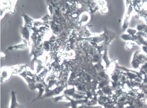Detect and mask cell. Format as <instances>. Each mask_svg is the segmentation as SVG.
Returning <instances> with one entry per match:
<instances>
[{
  "instance_id": "3",
  "label": "cell",
  "mask_w": 147,
  "mask_h": 108,
  "mask_svg": "<svg viewBox=\"0 0 147 108\" xmlns=\"http://www.w3.org/2000/svg\"><path fill=\"white\" fill-rule=\"evenodd\" d=\"M146 62H147V56L141 53L140 51H136L133 55L131 65L134 69H140L141 66Z\"/></svg>"
},
{
  "instance_id": "23",
  "label": "cell",
  "mask_w": 147,
  "mask_h": 108,
  "mask_svg": "<svg viewBox=\"0 0 147 108\" xmlns=\"http://www.w3.org/2000/svg\"><path fill=\"white\" fill-rule=\"evenodd\" d=\"M78 108H84V104L80 105V106H78Z\"/></svg>"
},
{
  "instance_id": "15",
  "label": "cell",
  "mask_w": 147,
  "mask_h": 108,
  "mask_svg": "<svg viewBox=\"0 0 147 108\" xmlns=\"http://www.w3.org/2000/svg\"><path fill=\"white\" fill-rule=\"evenodd\" d=\"M121 39L122 40H124L125 41H133L136 43L137 42V36L136 35L134 36H132L130 35H127V34H123V35H121Z\"/></svg>"
},
{
  "instance_id": "4",
  "label": "cell",
  "mask_w": 147,
  "mask_h": 108,
  "mask_svg": "<svg viewBox=\"0 0 147 108\" xmlns=\"http://www.w3.org/2000/svg\"><path fill=\"white\" fill-rule=\"evenodd\" d=\"M43 83L45 86V93L43 95V97H42V98H48V97H53L55 96H57V95H60L62 92H63V90L67 88L65 86L61 85V86H58L54 88L50 89L48 87L47 83H45V82H44Z\"/></svg>"
},
{
  "instance_id": "2",
  "label": "cell",
  "mask_w": 147,
  "mask_h": 108,
  "mask_svg": "<svg viewBox=\"0 0 147 108\" xmlns=\"http://www.w3.org/2000/svg\"><path fill=\"white\" fill-rule=\"evenodd\" d=\"M125 4V12L124 16L123 24H122V31H126L128 29L129 24L131 15L134 10L132 1H124Z\"/></svg>"
},
{
  "instance_id": "9",
  "label": "cell",
  "mask_w": 147,
  "mask_h": 108,
  "mask_svg": "<svg viewBox=\"0 0 147 108\" xmlns=\"http://www.w3.org/2000/svg\"><path fill=\"white\" fill-rule=\"evenodd\" d=\"M30 29L29 27H27L26 25H24L23 26L20 27V33L22 35V39H25L28 42L30 45V36H31V34H30Z\"/></svg>"
},
{
  "instance_id": "12",
  "label": "cell",
  "mask_w": 147,
  "mask_h": 108,
  "mask_svg": "<svg viewBox=\"0 0 147 108\" xmlns=\"http://www.w3.org/2000/svg\"><path fill=\"white\" fill-rule=\"evenodd\" d=\"M102 60L105 64V69L107 70L109 67L111 66V65L113 63V61L110 59L108 55V51H107V48H106L103 52V54H102Z\"/></svg>"
},
{
  "instance_id": "1",
  "label": "cell",
  "mask_w": 147,
  "mask_h": 108,
  "mask_svg": "<svg viewBox=\"0 0 147 108\" xmlns=\"http://www.w3.org/2000/svg\"><path fill=\"white\" fill-rule=\"evenodd\" d=\"M52 99L55 103H57V102L59 101H69V103L66 104L65 106L70 107L71 108H78L79 105H86L88 102V99L76 100L65 94L52 97Z\"/></svg>"
},
{
  "instance_id": "17",
  "label": "cell",
  "mask_w": 147,
  "mask_h": 108,
  "mask_svg": "<svg viewBox=\"0 0 147 108\" xmlns=\"http://www.w3.org/2000/svg\"><path fill=\"white\" fill-rule=\"evenodd\" d=\"M38 36H39V33H33V32L31 33V36H30V39H31L32 44H36L37 41H38Z\"/></svg>"
},
{
  "instance_id": "20",
  "label": "cell",
  "mask_w": 147,
  "mask_h": 108,
  "mask_svg": "<svg viewBox=\"0 0 147 108\" xmlns=\"http://www.w3.org/2000/svg\"><path fill=\"white\" fill-rule=\"evenodd\" d=\"M99 11L100 12L101 14H107L109 12V8H108V7H107V5H105V6H104V7H101L100 8Z\"/></svg>"
},
{
  "instance_id": "5",
  "label": "cell",
  "mask_w": 147,
  "mask_h": 108,
  "mask_svg": "<svg viewBox=\"0 0 147 108\" xmlns=\"http://www.w3.org/2000/svg\"><path fill=\"white\" fill-rule=\"evenodd\" d=\"M63 94L72 97L76 100H81V99H86V97L84 95L78 94L77 92V90L75 86H70V88H66L63 92Z\"/></svg>"
},
{
  "instance_id": "13",
  "label": "cell",
  "mask_w": 147,
  "mask_h": 108,
  "mask_svg": "<svg viewBox=\"0 0 147 108\" xmlns=\"http://www.w3.org/2000/svg\"><path fill=\"white\" fill-rule=\"evenodd\" d=\"M100 90H102L103 95H106V96L109 97H112L115 92V91L113 90V88H112V86L110 85H108L104 86L103 88L100 89Z\"/></svg>"
},
{
  "instance_id": "10",
  "label": "cell",
  "mask_w": 147,
  "mask_h": 108,
  "mask_svg": "<svg viewBox=\"0 0 147 108\" xmlns=\"http://www.w3.org/2000/svg\"><path fill=\"white\" fill-rule=\"evenodd\" d=\"M35 90H38V95L36 98L33 100L35 101L39 98H42L45 93V86L43 82H37L35 85Z\"/></svg>"
},
{
  "instance_id": "21",
  "label": "cell",
  "mask_w": 147,
  "mask_h": 108,
  "mask_svg": "<svg viewBox=\"0 0 147 108\" xmlns=\"http://www.w3.org/2000/svg\"><path fill=\"white\" fill-rule=\"evenodd\" d=\"M142 49L143 52L145 53L146 56H147V47L146 46H144V45H142Z\"/></svg>"
},
{
  "instance_id": "22",
  "label": "cell",
  "mask_w": 147,
  "mask_h": 108,
  "mask_svg": "<svg viewBox=\"0 0 147 108\" xmlns=\"http://www.w3.org/2000/svg\"><path fill=\"white\" fill-rule=\"evenodd\" d=\"M1 59H3V58H6V54L4 53V52H1Z\"/></svg>"
},
{
  "instance_id": "18",
  "label": "cell",
  "mask_w": 147,
  "mask_h": 108,
  "mask_svg": "<svg viewBox=\"0 0 147 108\" xmlns=\"http://www.w3.org/2000/svg\"><path fill=\"white\" fill-rule=\"evenodd\" d=\"M146 27V24H139L136 26V29L138 31V32H145Z\"/></svg>"
},
{
  "instance_id": "19",
  "label": "cell",
  "mask_w": 147,
  "mask_h": 108,
  "mask_svg": "<svg viewBox=\"0 0 147 108\" xmlns=\"http://www.w3.org/2000/svg\"><path fill=\"white\" fill-rule=\"evenodd\" d=\"M126 31L127 32L128 35H132V36H134L136 35L137 33H138V31L136 29H131V28H128Z\"/></svg>"
},
{
  "instance_id": "6",
  "label": "cell",
  "mask_w": 147,
  "mask_h": 108,
  "mask_svg": "<svg viewBox=\"0 0 147 108\" xmlns=\"http://www.w3.org/2000/svg\"><path fill=\"white\" fill-rule=\"evenodd\" d=\"M12 75V69L11 67H1V83H3L5 82L10 78Z\"/></svg>"
},
{
  "instance_id": "16",
  "label": "cell",
  "mask_w": 147,
  "mask_h": 108,
  "mask_svg": "<svg viewBox=\"0 0 147 108\" xmlns=\"http://www.w3.org/2000/svg\"><path fill=\"white\" fill-rule=\"evenodd\" d=\"M136 45V43L133 41H128L127 42L126 45H125V48L127 50H133V49L135 47V46Z\"/></svg>"
},
{
  "instance_id": "7",
  "label": "cell",
  "mask_w": 147,
  "mask_h": 108,
  "mask_svg": "<svg viewBox=\"0 0 147 108\" xmlns=\"http://www.w3.org/2000/svg\"><path fill=\"white\" fill-rule=\"evenodd\" d=\"M29 47H30V45L27 42L26 40L22 39V43H19V44L15 45L13 46L9 47L7 49V52L12 51V50H25Z\"/></svg>"
},
{
  "instance_id": "11",
  "label": "cell",
  "mask_w": 147,
  "mask_h": 108,
  "mask_svg": "<svg viewBox=\"0 0 147 108\" xmlns=\"http://www.w3.org/2000/svg\"><path fill=\"white\" fill-rule=\"evenodd\" d=\"M9 108H25L24 105L18 104L16 98V92L12 91L11 94V104Z\"/></svg>"
},
{
  "instance_id": "14",
  "label": "cell",
  "mask_w": 147,
  "mask_h": 108,
  "mask_svg": "<svg viewBox=\"0 0 147 108\" xmlns=\"http://www.w3.org/2000/svg\"><path fill=\"white\" fill-rule=\"evenodd\" d=\"M22 17L24 18V25H26L27 27H29L30 29L31 28V27H33L32 23L34 21L33 18L28 16V15L26 14L25 13H22Z\"/></svg>"
},
{
  "instance_id": "8",
  "label": "cell",
  "mask_w": 147,
  "mask_h": 108,
  "mask_svg": "<svg viewBox=\"0 0 147 108\" xmlns=\"http://www.w3.org/2000/svg\"><path fill=\"white\" fill-rule=\"evenodd\" d=\"M91 20V14L90 12H83L82 13L78 19V25L80 27L86 26Z\"/></svg>"
}]
</instances>
